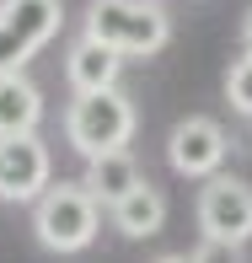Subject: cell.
<instances>
[{
  "mask_svg": "<svg viewBox=\"0 0 252 263\" xmlns=\"http://www.w3.org/2000/svg\"><path fill=\"white\" fill-rule=\"evenodd\" d=\"M97 226H102V204L86 194V183H54L32 204V231L49 253H86L97 242Z\"/></svg>",
  "mask_w": 252,
  "mask_h": 263,
  "instance_id": "obj_3",
  "label": "cell"
},
{
  "mask_svg": "<svg viewBox=\"0 0 252 263\" xmlns=\"http://www.w3.org/2000/svg\"><path fill=\"white\" fill-rule=\"evenodd\" d=\"M65 135L86 161L129 151V140H134V102L113 86L107 91H75V102L65 113Z\"/></svg>",
  "mask_w": 252,
  "mask_h": 263,
  "instance_id": "obj_2",
  "label": "cell"
},
{
  "mask_svg": "<svg viewBox=\"0 0 252 263\" xmlns=\"http://www.w3.org/2000/svg\"><path fill=\"white\" fill-rule=\"evenodd\" d=\"M27 59H32V49L6 27V22H0V76H22V65H27Z\"/></svg>",
  "mask_w": 252,
  "mask_h": 263,
  "instance_id": "obj_13",
  "label": "cell"
},
{
  "mask_svg": "<svg viewBox=\"0 0 252 263\" xmlns=\"http://www.w3.org/2000/svg\"><path fill=\"white\" fill-rule=\"evenodd\" d=\"M166 161H172V172H183V177L220 172V161H225V129L215 124V118H183V124L172 129V140H166Z\"/></svg>",
  "mask_w": 252,
  "mask_h": 263,
  "instance_id": "obj_6",
  "label": "cell"
},
{
  "mask_svg": "<svg viewBox=\"0 0 252 263\" xmlns=\"http://www.w3.org/2000/svg\"><path fill=\"white\" fill-rule=\"evenodd\" d=\"M49 145H43L38 135H11L0 140V199H11V204H38L43 194H49Z\"/></svg>",
  "mask_w": 252,
  "mask_h": 263,
  "instance_id": "obj_5",
  "label": "cell"
},
{
  "mask_svg": "<svg viewBox=\"0 0 252 263\" xmlns=\"http://www.w3.org/2000/svg\"><path fill=\"white\" fill-rule=\"evenodd\" d=\"M242 43H247V54H252V11H247V22H242Z\"/></svg>",
  "mask_w": 252,
  "mask_h": 263,
  "instance_id": "obj_15",
  "label": "cell"
},
{
  "mask_svg": "<svg viewBox=\"0 0 252 263\" xmlns=\"http://www.w3.org/2000/svg\"><path fill=\"white\" fill-rule=\"evenodd\" d=\"M86 38H97L118 54L150 59L172 38V16L156 0H91L86 6Z\"/></svg>",
  "mask_w": 252,
  "mask_h": 263,
  "instance_id": "obj_1",
  "label": "cell"
},
{
  "mask_svg": "<svg viewBox=\"0 0 252 263\" xmlns=\"http://www.w3.org/2000/svg\"><path fill=\"white\" fill-rule=\"evenodd\" d=\"M199 226L209 242H225V247L252 242V188L242 177H209L199 194Z\"/></svg>",
  "mask_w": 252,
  "mask_h": 263,
  "instance_id": "obj_4",
  "label": "cell"
},
{
  "mask_svg": "<svg viewBox=\"0 0 252 263\" xmlns=\"http://www.w3.org/2000/svg\"><path fill=\"white\" fill-rule=\"evenodd\" d=\"M113 226L129 236V242H145V236H156L166 226V199H161V188H150V183H140L134 194H124L113 204Z\"/></svg>",
  "mask_w": 252,
  "mask_h": 263,
  "instance_id": "obj_11",
  "label": "cell"
},
{
  "mask_svg": "<svg viewBox=\"0 0 252 263\" xmlns=\"http://www.w3.org/2000/svg\"><path fill=\"white\" fill-rule=\"evenodd\" d=\"M0 22H6V27L16 32V38L27 43L32 54H38L43 43L59 32V22H65V6H59V0H6V6H0Z\"/></svg>",
  "mask_w": 252,
  "mask_h": 263,
  "instance_id": "obj_9",
  "label": "cell"
},
{
  "mask_svg": "<svg viewBox=\"0 0 252 263\" xmlns=\"http://www.w3.org/2000/svg\"><path fill=\"white\" fill-rule=\"evenodd\" d=\"M145 183L140 177V161L129 156V151H113V156H97V161H86V194L97 199L102 210H113L124 194H134V188Z\"/></svg>",
  "mask_w": 252,
  "mask_h": 263,
  "instance_id": "obj_8",
  "label": "cell"
},
{
  "mask_svg": "<svg viewBox=\"0 0 252 263\" xmlns=\"http://www.w3.org/2000/svg\"><path fill=\"white\" fill-rule=\"evenodd\" d=\"M156 263H193V258H177V253H172V258H156Z\"/></svg>",
  "mask_w": 252,
  "mask_h": 263,
  "instance_id": "obj_16",
  "label": "cell"
},
{
  "mask_svg": "<svg viewBox=\"0 0 252 263\" xmlns=\"http://www.w3.org/2000/svg\"><path fill=\"white\" fill-rule=\"evenodd\" d=\"M0 6H6V0H0Z\"/></svg>",
  "mask_w": 252,
  "mask_h": 263,
  "instance_id": "obj_17",
  "label": "cell"
},
{
  "mask_svg": "<svg viewBox=\"0 0 252 263\" xmlns=\"http://www.w3.org/2000/svg\"><path fill=\"white\" fill-rule=\"evenodd\" d=\"M43 118V91L27 76H0V140L32 135Z\"/></svg>",
  "mask_w": 252,
  "mask_h": 263,
  "instance_id": "obj_10",
  "label": "cell"
},
{
  "mask_svg": "<svg viewBox=\"0 0 252 263\" xmlns=\"http://www.w3.org/2000/svg\"><path fill=\"white\" fill-rule=\"evenodd\" d=\"M118 65H124L118 49H107V43H97V38H81L75 49L65 54V81L75 91H107L118 81Z\"/></svg>",
  "mask_w": 252,
  "mask_h": 263,
  "instance_id": "obj_7",
  "label": "cell"
},
{
  "mask_svg": "<svg viewBox=\"0 0 252 263\" xmlns=\"http://www.w3.org/2000/svg\"><path fill=\"white\" fill-rule=\"evenodd\" d=\"M225 97H231L236 113L252 118V54H242V59L231 65V76H225Z\"/></svg>",
  "mask_w": 252,
  "mask_h": 263,
  "instance_id": "obj_12",
  "label": "cell"
},
{
  "mask_svg": "<svg viewBox=\"0 0 252 263\" xmlns=\"http://www.w3.org/2000/svg\"><path fill=\"white\" fill-rule=\"evenodd\" d=\"M193 263H231V247H225V242H209V236H204V247L193 253Z\"/></svg>",
  "mask_w": 252,
  "mask_h": 263,
  "instance_id": "obj_14",
  "label": "cell"
}]
</instances>
